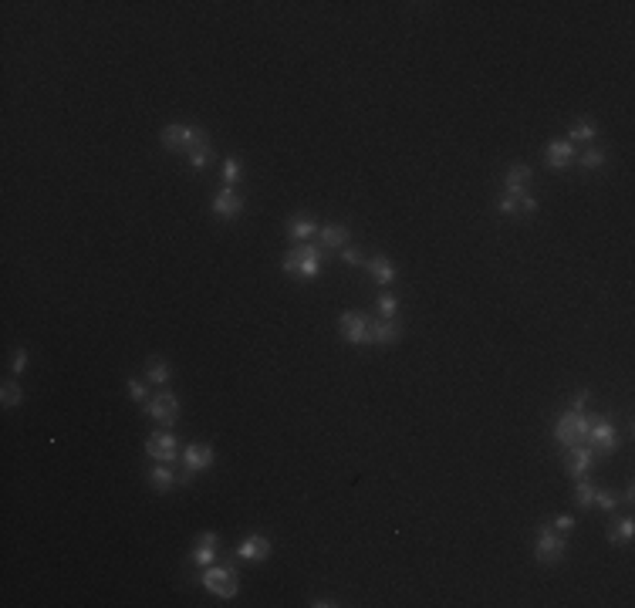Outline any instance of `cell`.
I'll list each match as a JSON object with an SVG mask.
<instances>
[{"label": "cell", "mask_w": 635, "mask_h": 608, "mask_svg": "<svg viewBox=\"0 0 635 608\" xmlns=\"http://www.w3.org/2000/svg\"><path fill=\"white\" fill-rule=\"evenodd\" d=\"M321 264H324V250H321V247L304 244V247H298V250H291L281 267H284L287 274L301 277V281H314V277L321 274Z\"/></svg>", "instance_id": "cell-1"}, {"label": "cell", "mask_w": 635, "mask_h": 608, "mask_svg": "<svg viewBox=\"0 0 635 608\" xmlns=\"http://www.w3.org/2000/svg\"><path fill=\"white\" fill-rule=\"evenodd\" d=\"M200 582H203L210 595L217 598H237V592H240V578H237V571L230 565H207Z\"/></svg>", "instance_id": "cell-2"}, {"label": "cell", "mask_w": 635, "mask_h": 608, "mask_svg": "<svg viewBox=\"0 0 635 608\" xmlns=\"http://www.w3.org/2000/svg\"><path fill=\"white\" fill-rule=\"evenodd\" d=\"M588 419H584V413H564L561 419L554 423V440L561 450H571V446H582V440H588Z\"/></svg>", "instance_id": "cell-3"}, {"label": "cell", "mask_w": 635, "mask_h": 608, "mask_svg": "<svg viewBox=\"0 0 635 608\" xmlns=\"http://www.w3.org/2000/svg\"><path fill=\"white\" fill-rule=\"evenodd\" d=\"M210 143V135L203 129H196V125H166L162 129V145H166L169 153H193L196 145Z\"/></svg>", "instance_id": "cell-4"}, {"label": "cell", "mask_w": 635, "mask_h": 608, "mask_svg": "<svg viewBox=\"0 0 635 608\" xmlns=\"http://www.w3.org/2000/svg\"><path fill=\"white\" fill-rule=\"evenodd\" d=\"M568 551V544H564V534H557L554 527H541L537 531V541H534V557L541 561V565H557L561 557Z\"/></svg>", "instance_id": "cell-5"}, {"label": "cell", "mask_w": 635, "mask_h": 608, "mask_svg": "<svg viewBox=\"0 0 635 608\" xmlns=\"http://www.w3.org/2000/svg\"><path fill=\"white\" fill-rule=\"evenodd\" d=\"M145 413L153 416L156 426L172 429L176 419H180V399H176L172 392H159V396H153V399L145 402Z\"/></svg>", "instance_id": "cell-6"}, {"label": "cell", "mask_w": 635, "mask_h": 608, "mask_svg": "<svg viewBox=\"0 0 635 608\" xmlns=\"http://www.w3.org/2000/svg\"><path fill=\"white\" fill-rule=\"evenodd\" d=\"M145 453L153 456L156 463H176L180 460V443H176V436L169 433V429H156L149 440H145Z\"/></svg>", "instance_id": "cell-7"}, {"label": "cell", "mask_w": 635, "mask_h": 608, "mask_svg": "<svg viewBox=\"0 0 635 608\" xmlns=\"http://www.w3.org/2000/svg\"><path fill=\"white\" fill-rule=\"evenodd\" d=\"M588 446L602 456H611L615 450H619V433H615V426L605 423V419L592 423V426H588Z\"/></svg>", "instance_id": "cell-8"}, {"label": "cell", "mask_w": 635, "mask_h": 608, "mask_svg": "<svg viewBox=\"0 0 635 608\" xmlns=\"http://www.w3.org/2000/svg\"><path fill=\"white\" fill-rule=\"evenodd\" d=\"M338 328H341V338L351 341V345H368V318L358 314V311H345L338 318Z\"/></svg>", "instance_id": "cell-9"}, {"label": "cell", "mask_w": 635, "mask_h": 608, "mask_svg": "<svg viewBox=\"0 0 635 608\" xmlns=\"http://www.w3.org/2000/svg\"><path fill=\"white\" fill-rule=\"evenodd\" d=\"M531 176H534V169L524 166V163L510 166L507 169V176H504V196H514V200L527 196V182H531Z\"/></svg>", "instance_id": "cell-10"}, {"label": "cell", "mask_w": 635, "mask_h": 608, "mask_svg": "<svg viewBox=\"0 0 635 608\" xmlns=\"http://www.w3.org/2000/svg\"><path fill=\"white\" fill-rule=\"evenodd\" d=\"M237 557H244V561H267L271 557V541L264 534H247L244 541L237 544Z\"/></svg>", "instance_id": "cell-11"}, {"label": "cell", "mask_w": 635, "mask_h": 608, "mask_svg": "<svg viewBox=\"0 0 635 608\" xmlns=\"http://www.w3.org/2000/svg\"><path fill=\"white\" fill-rule=\"evenodd\" d=\"M595 466V450L592 446H571L568 450V473L574 480L588 477V470Z\"/></svg>", "instance_id": "cell-12"}, {"label": "cell", "mask_w": 635, "mask_h": 608, "mask_svg": "<svg viewBox=\"0 0 635 608\" xmlns=\"http://www.w3.org/2000/svg\"><path fill=\"white\" fill-rule=\"evenodd\" d=\"M399 335H402V324L396 318L368 321V341H376V345H392V341H399Z\"/></svg>", "instance_id": "cell-13"}, {"label": "cell", "mask_w": 635, "mask_h": 608, "mask_svg": "<svg viewBox=\"0 0 635 608\" xmlns=\"http://www.w3.org/2000/svg\"><path fill=\"white\" fill-rule=\"evenodd\" d=\"M182 463H186V470H193V473H200V470L213 466V446H203V443H190V446L182 450Z\"/></svg>", "instance_id": "cell-14"}, {"label": "cell", "mask_w": 635, "mask_h": 608, "mask_svg": "<svg viewBox=\"0 0 635 608\" xmlns=\"http://www.w3.org/2000/svg\"><path fill=\"white\" fill-rule=\"evenodd\" d=\"M544 155H547V166L551 169H568L571 159H574V143H568V139H551Z\"/></svg>", "instance_id": "cell-15"}, {"label": "cell", "mask_w": 635, "mask_h": 608, "mask_svg": "<svg viewBox=\"0 0 635 608\" xmlns=\"http://www.w3.org/2000/svg\"><path fill=\"white\" fill-rule=\"evenodd\" d=\"M349 244V227H338V223H324L318 230V247L321 250H341Z\"/></svg>", "instance_id": "cell-16"}, {"label": "cell", "mask_w": 635, "mask_h": 608, "mask_svg": "<svg viewBox=\"0 0 635 608\" xmlns=\"http://www.w3.org/2000/svg\"><path fill=\"white\" fill-rule=\"evenodd\" d=\"M240 210H244V200L237 196L234 186H227L223 193L213 196V213H217V217H237Z\"/></svg>", "instance_id": "cell-17"}, {"label": "cell", "mask_w": 635, "mask_h": 608, "mask_svg": "<svg viewBox=\"0 0 635 608\" xmlns=\"http://www.w3.org/2000/svg\"><path fill=\"white\" fill-rule=\"evenodd\" d=\"M217 544H220V537L217 534H200L196 537V547H193V561L200 565V568H207V565H213V557H217Z\"/></svg>", "instance_id": "cell-18"}, {"label": "cell", "mask_w": 635, "mask_h": 608, "mask_svg": "<svg viewBox=\"0 0 635 608\" xmlns=\"http://www.w3.org/2000/svg\"><path fill=\"white\" fill-rule=\"evenodd\" d=\"M314 233H318V223H314V217H308V213H294V217L287 220V237H291V240H308Z\"/></svg>", "instance_id": "cell-19"}, {"label": "cell", "mask_w": 635, "mask_h": 608, "mask_svg": "<svg viewBox=\"0 0 635 608\" xmlns=\"http://www.w3.org/2000/svg\"><path fill=\"white\" fill-rule=\"evenodd\" d=\"M368 274H372V281L382 287H389L396 281V267H392L389 257H372L368 260Z\"/></svg>", "instance_id": "cell-20"}, {"label": "cell", "mask_w": 635, "mask_h": 608, "mask_svg": "<svg viewBox=\"0 0 635 608\" xmlns=\"http://www.w3.org/2000/svg\"><path fill=\"white\" fill-rule=\"evenodd\" d=\"M149 483H153L159 493H166V490H172V483H180V477L172 473V466L169 463H159V466L149 470Z\"/></svg>", "instance_id": "cell-21"}, {"label": "cell", "mask_w": 635, "mask_h": 608, "mask_svg": "<svg viewBox=\"0 0 635 608\" xmlns=\"http://www.w3.org/2000/svg\"><path fill=\"white\" fill-rule=\"evenodd\" d=\"M145 382H149V386H166L169 382V365L162 362V359L149 362L145 365Z\"/></svg>", "instance_id": "cell-22"}, {"label": "cell", "mask_w": 635, "mask_h": 608, "mask_svg": "<svg viewBox=\"0 0 635 608\" xmlns=\"http://www.w3.org/2000/svg\"><path fill=\"white\" fill-rule=\"evenodd\" d=\"M632 534H635V520L632 517H622L615 527L609 531V541L611 544H629L632 541Z\"/></svg>", "instance_id": "cell-23"}, {"label": "cell", "mask_w": 635, "mask_h": 608, "mask_svg": "<svg viewBox=\"0 0 635 608\" xmlns=\"http://www.w3.org/2000/svg\"><path fill=\"white\" fill-rule=\"evenodd\" d=\"M21 399H24V392H21V386H17V382H4V386H0V402H4V409H11V406H21Z\"/></svg>", "instance_id": "cell-24"}, {"label": "cell", "mask_w": 635, "mask_h": 608, "mask_svg": "<svg viewBox=\"0 0 635 608\" xmlns=\"http://www.w3.org/2000/svg\"><path fill=\"white\" fill-rule=\"evenodd\" d=\"M376 308H378V314L382 318H396V311H399V298L396 294H389V291H382L376 298Z\"/></svg>", "instance_id": "cell-25"}, {"label": "cell", "mask_w": 635, "mask_h": 608, "mask_svg": "<svg viewBox=\"0 0 635 608\" xmlns=\"http://www.w3.org/2000/svg\"><path fill=\"white\" fill-rule=\"evenodd\" d=\"M186 159H190V166H193V169H203L207 163H213V145H210V143L196 145V149L186 155Z\"/></svg>", "instance_id": "cell-26"}, {"label": "cell", "mask_w": 635, "mask_h": 608, "mask_svg": "<svg viewBox=\"0 0 635 608\" xmlns=\"http://www.w3.org/2000/svg\"><path fill=\"white\" fill-rule=\"evenodd\" d=\"M240 180H244V163H240V159H227V163H223V182H227V186H237Z\"/></svg>", "instance_id": "cell-27"}, {"label": "cell", "mask_w": 635, "mask_h": 608, "mask_svg": "<svg viewBox=\"0 0 635 608\" xmlns=\"http://www.w3.org/2000/svg\"><path fill=\"white\" fill-rule=\"evenodd\" d=\"M595 135H598V129L592 125V122H578V125L571 129V139H568V143H592Z\"/></svg>", "instance_id": "cell-28"}, {"label": "cell", "mask_w": 635, "mask_h": 608, "mask_svg": "<svg viewBox=\"0 0 635 608\" xmlns=\"http://www.w3.org/2000/svg\"><path fill=\"white\" fill-rule=\"evenodd\" d=\"M592 497H595V483H588V480L582 477L578 490H574V504H578V507H592Z\"/></svg>", "instance_id": "cell-29"}, {"label": "cell", "mask_w": 635, "mask_h": 608, "mask_svg": "<svg viewBox=\"0 0 635 608\" xmlns=\"http://www.w3.org/2000/svg\"><path fill=\"white\" fill-rule=\"evenodd\" d=\"M592 504H598L602 510H615V507H619V497H615L611 490H598V487H595V497H592Z\"/></svg>", "instance_id": "cell-30"}, {"label": "cell", "mask_w": 635, "mask_h": 608, "mask_svg": "<svg viewBox=\"0 0 635 608\" xmlns=\"http://www.w3.org/2000/svg\"><path fill=\"white\" fill-rule=\"evenodd\" d=\"M602 163H605V153H602V149H588V153L582 155V166L584 169H598Z\"/></svg>", "instance_id": "cell-31"}, {"label": "cell", "mask_w": 635, "mask_h": 608, "mask_svg": "<svg viewBox=\"0 0 635 608\" xmlns=\"http://www.w3.org/2000/svg\"><path fill=\"white\" fill-rule=\"evenodd\" d=\"M551 527H554L557 534H568L571 527H574V517H568V514H557V517L551 520Z\"/></svg>", "instance_id": "cell-32"}, {"label": "cell", "mask_w": 635, "mask_h": 608, "mask_svg": "<svg viewBox=\"0 0 635 608\" xmlns=\"http://www.w3.org/2000/svg\"><path fill=\"white\" fill-rule=\"evenodd\" d=\"M341 257L349 260L351 267H355V264H362V254H358V247H351V244H345V247H341Z\"/></svg>", "instance_id": "cell-33"}, {"label": "cell", "mask_w": 635, "mask_h": 608, "mask_svg": "<svg viewBox=\"0 0 635 608\" xmlns=\"http://www.w3.org/2000/svg\"><path fill=\"white\" fill-rule=\"evenodd\" d=\"M11 369H14V372H17V376H21V372H24V369H27V351H24V349H17V351H14V362H11Z\"/></svg>", "instance_id": "cell-34"}, {"label": "cell", "mask_w": 635, "mask_h": 608, "mask_svg": "<svg viewBox=\"0 0 635 608\" xmlns=\"http://www.w3.org/2000/svg\"><path fill=\"white\" fill-rule=\"evenodd\" d=\"M129 396L135 402H145V382H135V378H132V382H129Z\"/></svg>", "instance_id": "cell-35"}, {"label": "cell", "mask_w": 635, "mask_h": 608, "mask_svg": "<svg viewBox=\"0 0 635 608\" xmlns=\"http://www.w3.org/2000/svg\"><path fill=\"white\" fill-rule=\"evenodd\" d=\"M497 210H500V213H514V210H517V200H514V196H500V200H497Z\"/></svg>", "instance_id": "cell-36"}, {"label": "cell", "mask_w": 635, "mask_h": 608, "mask_svg": "<svg viewBox=\"0 0 635 608\" xmlns=\"http://www.w3.org/2000/svg\"><path fill=\"white\" fill-rule=\"evenodd\" d=\"M588 402H592V396H588V392H578L574 402H571V413H584V406H588Z\"/></svg>", "instance_id": "cell-37"}, {"label": "cell", "mask_w": 635, "mask_h": 608, "mask_svg": "<svg viewBox=\"0 0 635 608\" xmlns=\"http://www.w3.org/2000/svg\"><path fill=\"white\" fill-rule=\"evenodd\" d=\"M517 207L524 210V213H537V200H534V196H520Z\"/></svg>", "instance_id": "cell-38"}, {"label": "cell", "mask_w": 635, "mask_h": 608, "mask_svg": "<svg viewBox=\"0 0 635 608\" xmlns=\"http://www.w3.org/2000/svg\"><path fill=\"white\" fill-rule=\"evenodd\" d=\"M311 605H314V608H331V605H335V602H331V598H314Z\"/></svg>", "instance_id": "cell-39"}]
</instances>
